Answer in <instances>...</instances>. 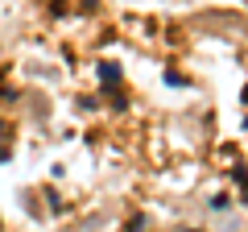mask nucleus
I'll use <instances>...</instances> for the list:
<instances>
[{
    "label": "nucleus",
    "mask_w": 248,
    "mask_h": 232,
    "mask_svg": "<svg viewBox=\"0 0 248 232\" xmlns=\"http://www.w3.org/2000/svg\"><path fill=\"white\" fill-rule=\"evenodd\" d=\"M99 75H104V83H120V71H116L112 63H104V66H99Z\"/></svg>",
    "instance_id": "f257e3e1"
}]
</instances>
